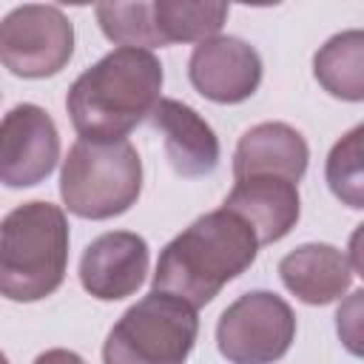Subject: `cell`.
<instances>
[{
    "mask_svg": "<svg viewBox=\"0 0 364 364\" xmlns=\"http://www.w3.org/2000/svg\"><path fill=\"white\" fill-rule=\"evenodd\" d=\"M162 63L145 48H114L68 88L65 108L80 139L117 142L151 117L162 91Z\"/></svg>",
    "mask_w": 364,
    "mask_h": 364,
    "instance_id": "1",
    "label": "cell"
},
{
    "mask_svg": "<svg viewBox=\"0 0 364 364\" xmlns=\"http://www.w3.org/2000/svg\"><path fill=\"white\" fill-rule=\"evenodd\" d=\"M259 253L250 225L228 208L210 210L173 236L154 270V290L168 293L188 307H205L219 290L242 276Z\"/></svg>",
    "mask_w": 364,
    "mask_h": 364,
    "instance_id": "2",
    "label": "cell"
},
{
    "mask_svg": "<svg viewBox=\"0 0 364 364\" xmlns=\"http://www.w3.org/2000/svg\"><path fill=\"white\" fill-rule=\"evenodd\" d=\"M68 219L46 199L17 205L0 222V296L40 301L51 296L68 267Z\"/></svg>",
    "mask_w": 364,
    "mask_h": 364,
    "instance_id": "3",
    "label": "cell"
},
{
    "mask_svg": "<svg viewBox=\"0 0 364 364\" xmlns=\"http://www.w3.org/2000/svg\"><path fill=\"white\" fill-rule=\"evenodd\" d=\"M142 159L128 139H77L60 171L63 205L80 219H114L139 199Z\"/></svg>",
    "mask_w": 364,
    "mask_h": 364,
    "instance_id": "4",
    "label": "cell"
},
{
    "mask_svg": "<svg viewBox=\"0 0 364 364\" xmlns=\"http://www.w3.org/2000/svg\"><path fill=\"white\" fill-rule=\"evenodd\" d=\"M196 336V310L151 290L111 327L102 344V364H185Z\"/></svg>",
    "mask_w": 364,
    "mask_h": 364,
    "instance_id": "5",
    "label": "cell"
},
{
    "mask_svg": "<svg viewBox=\"0 0 364 364\" xmlns=\"http://www.w3.org/2000/svg\"><path fill=\"white\" fill-rule=\"evenodd\" d=\"M293 338V307L270 290L242 293L216 324V347L230 364H273L290 350Z\"/></svg>",
    "mask_w": 364,
    "mask_h": 364,
    "instance_id": "6",
    "label": "cell"
},
{
    "mask_svg": "<svg viewBox=\"0 0 364 364\" xmlns=\"http://www.w3.org/2000/svg\"><path fill=\"white\" fill-rule=\"evenodd\" d=\"M74 54V26L57 6L26 3L0 20V65L23 80L60 74Z\"/></svg>",
    "mask_w": 364,
    "mask_h": 364,
    "instance_id": "7",
    "label": "cell"
},
{
    "mask_svg": "<svg viewBox=\"0 0 364 364\" xmlns=\"http://www.w3.org/2000/svg\"><path fill=\"white\" fill-rule=\"evenodd\" d=\"M60 159V131L51 114L34 102H20L0 119V182L31 188L48 179Z\"/></svg>",
    "mask_w": 364,
    "mask_h": 364,
    "instance_id": "8",
    "label": "cell"
},
{
    "mask_svg": "<svg viewBox=\"0 0 364 364\" xmlns=\"http://www.w3.org/2000/svg\"><path fill=\"white\" fill-rule=\"evenodd\" d=\"M188 80L205 100L236 105L256 94L262 82V57L242 37L216 34L193 46Z\"/></svg>",
    "mask_w": 364,
    "mask_h": 364,
    "instance_id": "9",
    "label": "cell"
},
{
    "mask_svg": "<svg viewBox=\"0 0 364 364\" xmlns=\"http://www.w3.org/2000/svg\"><path fill=\"white\" fill-rule=\"evenodd\" d=\"M148 273V242L131 230H108L88 242L80 259V284L100 301L134 296Z\"/></svg>",
    "mask_w": 364,
    "mask_h": 364,
    "instance_id": "10",
    "label": "cell"
},
{
    "mask_svg": "<svg viewBox=\"0 0 364 364\" xmlns=\"http://www.w3.org/2000/svg\"><path fill=\"white\" fill-rule=\"evenodd\" d=\"M148 119L162 134L168 162L179 176L199 179L216 171L222 154L219 139L205 122V117H199L191 105L171 97H159Z\"/></svg>",
    "mask_w": 364,
    "mask_h": 364,
    "instance_id": "11",
    "label": "cell"
},
{
    "mask_svg": "<svg viewBox=\"0 0 364 364\" xmlns=\"http://www.w3.org/2000/svg\"><path fill=\"white\" fill-rule=\"evenodd\" d=\"M222 208L242 216L256 233L259 245H273L296 228L301 213V199H299V185L290 179L245 176L236 179Z\"/></svg>",
    "mask_w": 364,
    "mask_h": 364,
    "instance_id": "12",
    "label": "cell"
},
{
    "mask_svg": "<svg viewBox=\"0 0 364 364\" xmlns=\"http://www.w3.org/2000/svg\"><path fill=\"white\" fill-rule=\"evenodd\" d=\"M307 139L287 122H259L239 136L233 151V179L279 176L299 185L307 171Z\"/></svg>",
    "mask_w": 364,
    "mask_h": 364,
    "instance_id": "13",
    "label": "cell"
},
{
    "mask_svg": "<svg viewBox=\"0 0 364 364\" xmlns=\"http://www.w3.org/2000/svg\"><path fill=\"white\" fill-rule=\"evenodd\" d=\"M279 276L299 301L321 307L341 299L350 290L355 273L344 250L324 242H310L282 256Z\"/></svg>",
    "mask_w": 364,
    "mask_h": 364,
    "instance_id": "14",
    "label": "cell"
},
{
    "mask_svg": "<svg viewBox=\"0 0 364 364\" xmlns=\"http://www.w3.org/2000/svg\"><path fill=\"white\" fill-rule=\"evenodd\" d=\"M313 74L330 97L361 102L364 100V34L361 28L330 37L313 57Z\"/></svg>",
    "mask_w": 364,
    "mask_h": 364,
    "instance_id": "15",
    "label": "cell"
},
{
    "mask_svg": "<svg viewBox=\"0 0 364 364\" xmlns=\"http://www.w3.org/2000/svg\"><path fill=\"white\" fill-rule=\"evenodd\" d=\"M151 14L159 46H171V43H202L208 37H216L230 9L225 3L156 0L151 3Z\"/></svg>",
    "mask_w": 364,
    "mask_h": 364,
    "instance_id": "16",
    "label": "cell"
},
{
    "mask_svg": "<svg viewBox=\"0 0 364 364\" xmlns=\"http://www.w3.org/2000/svg\"><path fill=\"white\" fill-rule=\"evenodd\" d=\"M94 14H97L102 34L117 46L145 48V51L159 46L151 3H100Z\"/></svg>",
    "mask_w": 364,
    "mask_h": 364,
    "instance_id": "17",
    "label": "cell"
},
{
    "mask_svg": "<svg viewBox=\"0 0 364 364\" xmlns=\"http://www.w3.org/2000/svg\"><path fill=\"white\" fill-rule=\"evenodd\" d=\"M361 134L364 128L355 125L350 134H344L324 165V179L336 199H341L347 208L361 210L364 208V171H361Z\"/></svg>",
    "mask_w": 364,
    "mask_h": 364,
    "instance_id": "18",
    "label": "cell"
},
{
    "mask_svg": "<svg viewBox=\"0 0 364 364\" xmlns=\"http://www.w3.org/2000/svg\"><path fill=\"white\" fill-rule=\"evenodd\" d=\"M361 290H355L353 296H350V301L344 304V307H338V336H341V341L350 347V353H361V347H358V338H361V330H358V307H361Z\"/></svg>",
    "mask_w": 364,
    "mask_h": 364,
    "instance_id": "19",
    "label": "cell"
},
{
    "mask_svg": "<svg viewBox=\"0 0 364 364\" xmlns=\"http://www.w3.org/2000/svg\"><path fill=\"white\" fill-rule=\"evenodd\" d=\"M34 364H85L82 355H77L74 350H65V347H54V350H46L34 358Z\"/></svg>",
    "mask_w": 364,
    "mask_h": 364,
    "instance_id": "20",
    "label": "cell"
},
{
    "mask_svg": "<svg viewBox=\"0 0 364 364\" xmlns=\"http://www.w3.org/2000/svg\"><path fill=\"white\" fill-rule=\"evenodd\" d=\"M0 364H9V358H6V353L0 350Z\"/></svg>",
    "mask_w": 364,
    "mask_h": 364,
    "instance_id": "21",
    "label": "cell"
}]
</instances>
